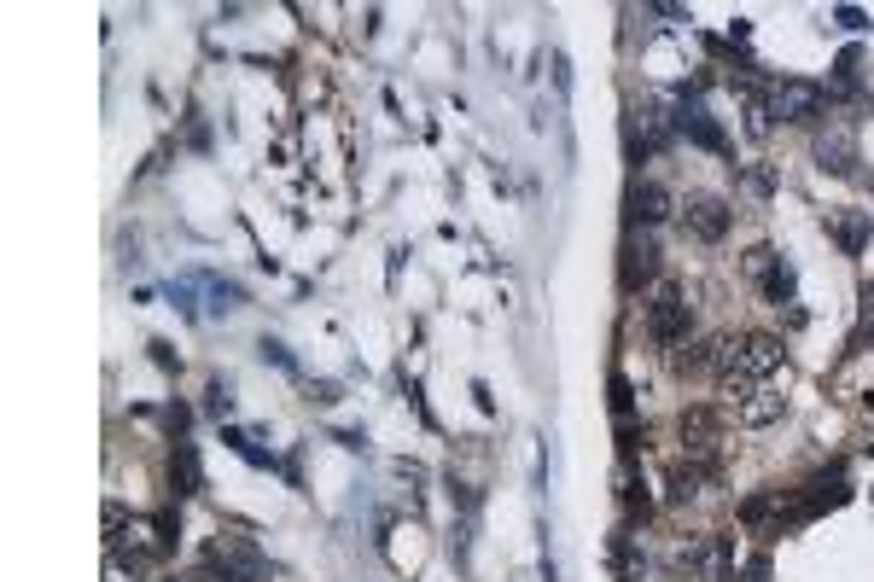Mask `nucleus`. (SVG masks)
Instances as JSON below:
<instances>
[{"label":"nucleus","mask_w":874,"mask_h":582,"mask_svg":"<svg viewBox=\"0 0 874 582\" xmlns=\"http://www.w3.org/2000/svg\"><path fill=\"white\" fill-rule=\"evenodd\" d=\"M741 274L758 285L764 303H776V309L799 303V274H792V262L776 251V245H752V251L741 257Z\"/></svg>","instance_id":"f257e3e1"},{"label":"nucleus","mask_w":874,"mask_h":582,"mask_svg":"<svg viewBox=\"0 0 874 582\" xmlns=\"http://www.w3.org/2000/svg\"><path fill=\"white\" fill-rule=\"evenodd\" d=\"M198 559H205V571L228 576V582H269V565H262L257 542H251V536H239V530H216Z\"/></svg>","instance_id":"f03ea898"},{"label":"nucleus","mask_w":874,"mask_h":582,"mask_svg":"<svg viewBox=\"0 0 874 582\" xmlns=\"http://www.w3.org/2000/svg\"><path fill=\"white\" fill-rule=\"evenodd\" d=\"M688 326H694V309H688L682 285L659 280L654 298H647V338H654L659 349H682L688 344Z\"/></svg>","instance_id":"7ed1b4c3"},{"label":"nucleus","mask_w":874,"mask_h":582,"mask_svg":"<svg viewBox=\"0 0 874 582\" xmlns=\"http://www.w3.org/2000/svg\"><path fill=\"white\" fill-rule=\"evenodd\" d=\"M769 117L776 122H792V129H810V122L828 117V88L805 76H781L776 88H769Z\"/></svg>","instance_id":"20e7f679"},{"label":"nucleus","mask_w":874,"mask_h":582,"mask_svg":"<svg viewBox=\"0 0 874 582\" xmlns=\"http://www.w3.org/2000/svg\"><path fill=\"white\" fill-rule=\"evenodd\" d=\"M170 542H175V518H129L123 536L111 542V553L129 559L134 571H147V565H158V559L170 553Z\"/></svg>","instance_id":"39448f33"},{"label":"nucleus","mask_w":874,"mask_h":582,"mask_svg":"<svg viewBox=\"0 0 874 582\" xmlns=\"http://www.w3.org/2000/svg\"><path fill=\"white\" fill-rule=\"evenodd\" d=\"M677 436H682L688 461L717 472V443H723V408H711V402H694V408H682V413H677Z\"/></svg>","instance_id":"423d86ee"},{"label":"nucleus","mask_w":874,"mask_h":582,"mask_svg":"<svg viewBox=\"0 0 874 582\" xmlns=\"http://www.w3.org/2000/svg\"><path fill=\"white\" fill-rule=\"evenodd\" d=\"M670 129L677 134H688L700 146V152H717V158H729V134L717 129V117H711L705 106H700V94H677V106H670Z\"/></svg>","instance_id":"0eeeda50"},{"label":"nucleus","mask_w":874,"mask_h":582,"mask_svg":"<svg viewBox=\"0 0 874 582\" xmlns=\"http://www.w3.org/2000/svg\"><path fill=\"white\" fill-rule=\"evenodd\" d=\"M618 280H624V291H641V285L659 280V245H654L647 227H629V239L618 251Z\"/></svg>","instance_id":"6e6552de"},{"label":"nucleus","mask_w":874,"mask_h":582,"mask_svg":"<svg viewBox=\"0 0 874 582\" xmlns=\"http://www.w3.org/2000/svg\"><path fill=\"white\" fill-rule=\"evenodd\" d=\"M787 367V344L776 338V332H741V379H752V385H764L769 373H781Z\"/></svg>","instance_id":"1a4fd4ad"},{"label":"nucleus","mask_w":874,"mask_h":582,"mask_svg":"<svg viewBox=\"0 0 874 582\" xmlns=\"http://www.w3.org/2000/svg\"><path fill=\"white\" fill-rule=\"evenodd\" d=\"M817 170L857 175V134H851V122L828 117V129H817Z\"/></svg>","instance_id":"9d476101"},{"label":"nucleus","mask_w":874,"mask_h":582,"mask_svg":"<svg viewBox=\"0 0 874 582\" xmlns=\"http://www.w3.org/2000/svg\"><path fill=\"white\" fill-rule=\"evenodd\" d=\"M729 222H735V211H729L717 193H694V198L682 204V227H688L700 245H717V239L729 234Z\"/></svg>","instance_id":"9b49d317"},{"label":"nucleus","mask_w":874,"mask_h":582,"mask_svg":"<svg viewBox=\"0 0 874 582\" xmlns=\"http://www.w3.org/2000/svg\"><path fill=\"white\" fill-rule=\"evenodd\" d=\"M670 146V117H659L654 106H629V163L659 158Z\"/></svg>","instance_id":"f8f14e48"},{"label":"nucleus","mask_w":874,"mask_h":582,"mask_svg":"<svg viewBox=\"0 0 874 582\" xmlns=\"http://www.w3.org/2000/svg\"><path fill=\"white\" fill-rule=\"evenodd\" d=\"M624 211H629V227H659V222H670L677 198H670V186H659V181H636L629 198H624Z\"/></svg>","instance_id":"ddd939ff"},{"label":"nucleus","mask_w":874,"mask_h":582,"mask_svg":"<svg viewBox=\"0 0 874 582\" xmlns=\"http://www.w3.org/2000/svg\"><path fill=\"white\" fill-rule=\"evenodd\" d=\"M606 571H613V582H641V576H647L641 536H629V530H613V536H606Z\"/></svg>","instance_id":"4468645a"},{"label":"nucleus","mask_w":874,"mask_h":582,"mask_svg":"<svg viewBox=\"0 0 874 582\" xmlns=\"http://www.w3.org/2000/svg\"><path fill=\"white\" fill-rule=\"evenodd\" d=\"M828 234H833V245H840L845 257H863V245L874 239V216L868 211H833Z\"/></svg>","instance_id":"2eb2a0df"},{"label":"nucleus","mask_w":874,"mask_h":582,"mask_svg":"<svg viewBox=\"0 0 874 582\" xmlns=\"http://www.w3.org/2000/svg\"><path fill=\"white\" fill-rule=\"evenodd\" d=\"M618 502H624V513H629V525H647V518H654V495H647L636 461L618 466Z\"/></svg>","instance_id":"dca6fc26"},{"label":"nucleus","mask_w":874,"mask_h":582,"mask_svg":"<svg viewBox=\"0 0 874 582\" xmlns=\"http://www.w3.org/2000/svg\"><path fill=\"white\" fill-rule=\"evenodd\" d=\"M705 477H711V466H670V477H665V502L670 507H694L700 502V489H705Z\"/></svg>","instance_id":"f3484780"},{"label":"nucleus","mask_w":874,"mask_h":582,"mask_svg":"<svg viewBox=\"0 0 874 582\" xmlns=\"http://www.w3.org/2000/svg\"><path fill=\"white\" fill-rule=\"evenodd\" d=\"M170 484H175V495H198V489H205V472H198V449L187 443V436H175V454H170Z\"/></svg>","instance_id":"a211bd4d"},{"label":"nucleus","mask_w":874,"mask_h":582,"mask_svg":"<svg viewBox=\"0 0 874 582\" xmlns=\"http://www.w3.org/2000/svg\"><path fill=\"white\" fill-rule=\"evenodd\" d=\"M735 413H741V425H752V431H758V425H776L781 413H787V397H781V390H769V385H758Z\"/></svg>","instance_id":"6ab92c4d"},{"label":"nucleus","mask_w":874,"mask_h":582,"mask_svg":"<svg viewBox=\"0 0 874 582\" xmlns=\"http://www.w3.org/2000/svg\"><path fill=\"white\" fill-rule=\"evenodd\" d=\"M833 94H851L857 106H868V94H863V47H845L840 58H833Z\"/></svg>","instance_id":"aec40b11"},{"label":"nucleus","mask_w":874,"mask_h":582,"mask_svg":"<svg viewBox=\"0 0 874 582\" xmlns=\"http://www.w3.org/2000/svg\"><path fill=\"white\" fill-rule=\"evenodd\" d=\"M741 111H746V134L752 140H769V129H776V117H769V94L746 88L741 82Z\"/></svg>","instance_id":"412c9836"},{"label":"nucleus","mask_w":874,"mask_h":582,"mask_svg":"<svg viewBox=\"0 0 874 582\" xmlns=\"http://www.w3.org/2000/svg\"><path fill=\"white\" fill-rule=\"evenodd\" d=\"M741 186H746V193L758 198V204H769V198L781 193V181H776V170H769L764 158H758V163H746V170H741Z\"/></svg>","instance_id":"4be33fe9"},{"label":"nucleus","mask_w":874,"mask_h":582,"mask_svg":"<svg viewBox=\"0 0 874 582\" xmlns=\"http://www.w3.org/2000/svg\"><path fill=\"white\" fill-rule=\"evenodd\" d=\"M606 402H613V420H618V425L636 420V390H629L624 373H613V379H606Z\"/></svg>","instance_id":"5701e85b"},{"label":"nucleus","mask_w":874,"mask_h":582,"mask_svg":"<svg viewBox=\"0 0 874 582\" xmlns=\"http://www.w3.org/2000/svg\"><path fill=\"white\" fill-rule=\"evenodd\" d=\"M868 338H874V285H863V315H857V332H851L845 356H863Z\"/></svg>","instance_id":"b1692460"},{"label":"nucleus","mask_w":874,"mask_h":582,"mask_svg":"<svg viewBox=\"0 0 874 582\" xmlns=\"http://www.w3.org/2000/svg\"><path fill=\"white\" fill-rule=\"evenodd\" d=\"M711 576L735 582V536H711Z\"/></svg>","instance_id":"393cba45"},{"label":"nucleus","mask_w":874,"mask_h":582,"mask_svg":"<svg viewBox=\"0 0 874 582\" xmlns=\"http://www.w3.org/2000/svg\"><path fill=\"white\" fill-rule=\"evenodd\" d=\"M228 449L239 454V461H251V466H274V454H262L246 431H228Z\"/></svg>","instance_id":"a878e982"},{"label":"nucleus","mask_w":874,"mask_h":582,"mask_svg":"<svg viewBox=\"0 0 874 582\" xmlns=\"http://www.w3.org/2000/svg\"><path fill=\"white\" fill-rule=\"evenodd\" d=\"M741 582H769V553H752L746 571H741Z\"/></svg>","instance_id":"bb28decb"},{"label":"nucleus","mask_w":874,"mask_h":582,"mask_svg":"<svg viewBox=\"0 0 874 582\" xmlns=\"http://www.w3.org/2000/svg\"><path fill=\"white\" fill-rule=\"evenodd\" d=\"M134 576H140V571L129 565V559H117V553L106 559V582H134Z\"/></svg>","instance_id":"cd10ccee"},{"label":"nucleus","mask_w":874,"mask_h":582,"mask_svg":"<svg viewBox=\"0 0 874 582\" xmlns=\"http://www.w3.org/2000/svg\"><path fill=\"white\" fill-rule=\"evenodd\" d=\"M117 536H123V507L106 502V542H117Z\"/></svg>","instance_id":"c85d7f7f"},{"label":"nucleus","mask_w":874,"mask_h":582,"mask_svg":"<svg viewBox=\"0 0 874 582\" xmlns=\"http://www.w3.org/2000/svg\"><path fill=\"white\" fill-rule=\"evenodd\" d=\"M205 408H211V413H216V420H222V413H228V408H234V397H228V385H211V402H205Z\"/></svg>","instance_id":"c756f323"},{"label":"nucleus","mask_w":874,"mask_h":582,"mask_svg":"<svg viewBox=\"0 0 874 582\" xmlns=\"http://www.w3.org/2000/svg\"><path fill=\"white\" fill-rule=\"evenodd\" d=\"M833 18H840L845 30H863V12H857V7H840V12H833Z\"/></svg>","instance_id":"7c9ffc66"},{"label":"nucleus","mask_w":874,"mask_h":582,"mask_svg":"<svg viewBox=\"0 0 874 582\" xmlns=\"http://www.w3.org/2000/svg\"><path fill=\"white\" fill-rule=\"evenodd\" d=\"M152 362L158 367H181V356H170V344H152Z\"/></svg>","instance_id":"2f4dec72"},{"label":"nucleus","mask_w":874,"mask_h":582,"mask_svg":"<svg viewBox=\"0 0 874 582\" xmlns=\"http://www.w3.org/2000/svg\"><path fill=\"white\" fill-rule=\"evenodd\" d=\"M170 582H175V576H170Z\"/></svg>","instance_id":"473e14b6"}]
</instances>
